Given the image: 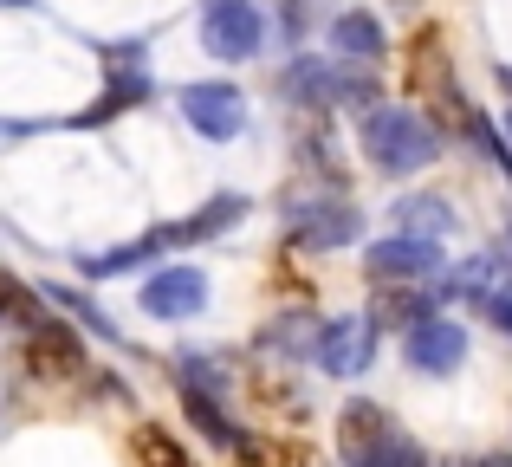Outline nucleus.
<instances>
[{
  "label": "nucleus",
  "mask_w": 512,
  "mask_h": 467,
  "mask_svg": "<svg viewBox=\"0 0 512 467\" xmlns=\"http://www.w3.org/2000/svg\"><path fill=\"white\" fill-rule=\"evenodd\" d=\"M39 292H46V299L59 305V312H72V318H78L85 331H98V338H111V344H117V325H111V318H104L98 305L85 299V292H72V286H39Z\"/></svg>",
  "instance_id": "22"
},
{
  "label": "nucleus",
  "mask_w": 512,
  "mask_h": 467,
  "mask_svg": "<svg viewBox=\"0 0 512 467\" xmlns=\"http://www.w3.org/2000/svg\"><path fill=\"white\" fill-rule=\"evenodd\" d=\"M506 143H512V104H506Z\"/></svg>",
  "instance_id": "28"
},
{
  "label": "nucleus",
  "mask_w": 512,
  "mask_h": 467,
  "mask_svg": "<svg viewBox=\"0 0 512 467\" xmlns=\"http://www.w3.org/2000/svg\"><path fill=\"white\" fill-rule=\"evenodd\" d=\"M137 461L143 467H195V461H188V448L175 442L169 429H156V422H143V429H137Z\"/></svg>",
  "instance_id": "21"
},
{
  "label": "nucleus",
  "mask_w": 512,
  "mask_h": 467,
  "mask_svg": "<svg viewBox=\"0 0 512 467\" xmlns=\"http://www.w3.org/2000/svg\"><path fill=\"white\" fill-rule=\"evenodd\" d=\"M325 46H331V59H344V65H383L389 33L370 7H344L338 20L325 26Z\"/></svg>",
  "instance_id": "13"
},
{
  "label": "nucleus",
  "mask_w": 512,
  "mask_h": 467,
  "mask_svg": "<svg viewBox=\"0 0 512 467\" xmlns=\"http://www.w3.org/2000/svg\"><path fill=\"white\" fill-rule=\"evenodd\" d=\"M253 215V202L247 195H234V189H221V195H208V202L195 208V215H182V221H163V247H201V240H214V234H227V228H240V221Z\"/></svg>",
  "instance_id": "12"
},
{
  "label": "nucleus",
  "mask_w": 512,
  "mask_h": 467,
  "mask_svg": "<svg viewBox=\"0 0 512 467\" xmlns=\"http://www.w3.org/2000/svg\"><path fill=\"white\" fill-rule=\"evenodd\" d=\"M46 318H52V299H46V292L26 286L20 273H0V325L20 331V338H33Z\"/></svg>",
  "instance_id": "17"
},
{
  "label": "nucleus",
  "mask_w": 512,
  "mask_h": 467,
  "mask_svg": "<svg viewBox=\"0 0 512 467\" xmlns=\"http://www.w3.org/2000/svg\"><path fill=\"white\" fill-rule=\"evenodd\" d=\"M175 396H182L188 422H195V429L208 435L214 448H240V442H247V435H240V422L227 416V396H221V390H201V383H175Z\"/></svg>",
  "instance_id": "15"
},
{
  "label": "nucleus",
  "mask_w": 512,
  "mask_h": 467,
  "mask_svg": "<svg viewBox=\"0 0 512 467\" xmlns=\"http://www.w3.org/2000/svg\"><path fill=\"white\" fill-rule=\"evenodd\" d=\"M448 467H512V455H461V461H448Z\"/></svg>",
  "instance_id": "26"
},
{
  "label": "nucleus",
  "mask_w": 512,
  "mask_h": 467,
  "mask_svg": "<svg viewBox=\"0 0 512 467\" xmlns=\"http://www.w3.org/2000/svg\"><path fill=\"white\" fill-rule=\"evenodd\" d=\"M376 299H383V312L396 318L402 331L441 312V286H376Z\"/></svg>",
  "instance_id": "20"
},
{
  "label": "nucleus",
  "mask_w": 512,
  "mask_h": 467,
  "mask_svg": "<svg viewBox=\"0 0 512 467\" xmlns=\"http://www.w3.org/2000/svg\"><path fill=\"white\" fill-rule=\"evenodd\" d=\"M279 228H286L292 253H338L363 240V208L344 189H292L279 202Z\"/></svg>",
  "instance_id": "3"
},
{
  "label": "nucleus",
  "mask_w": 512,
  "mask_h": 467,
  "mask_svg": "<svg viewBox=\"0 0 512 467\" xmlns=\"http://www.w3.org/2000/svg\"><path fill=\"white\" fill-rule=\"evenodd\" d=\"M143 312L150 318H163V325H182V318H195L201 305H208V273H201L195 260H169V266H156L150 279H143Z\"/></svg>",
  "instance_id": "8"
},
{
  "label": "nucleus",
  "mask_w": 512,
  "mask_h": 467,
  "mask_svg": "<svg viewBox=\"0 0 512 467\" xmlns=\"http://www.w3.org/2000/svg\"><path fill=\"white\" fill-rule=\"evenodd\" d=\"M376 344H383L376 318H363V312H331V318H318L312 364L325 370V377H363V370L376 364Z\"/></svg>",
  "instance_id": "7"
},
{
  "label": "nucleus",
  "mask_w": 512,
  "mask_h": 467,
  "mask_svg": "<svg viewBox=\"0 0 512 467\" xmlns=\"http://www.w3.org/2000/svg\"><path fill=\"white\" fill-rule=\"evenodd\" d=\"M156 253H169L163 247V234H137V240H124V247H104V253H78V279H124V273H137L143 260H156Z\"/></svg>",
  "instance_id": "16"
},
{
  "label": "nucleus",
  "mask_w": 512,
  "mask_h": 467,
  "mask_svg": "<svg viewBox=\"0 0 512 467\" xmlns=\"http://www.w3.org/2000/svg\"><path fill=\"white\" fill-rule=\"evenodd\" d=\"M279 26L286 39H305V0H279Z\"/></svg>",
  "instance_id": "25"
},
{
  "label": "nucleus",
  "mask_w": 512,
  "mask_h": 467,
  "mask_svg": "<svg viewBox=\"0 0 512 467\" xmlns=\"http://www.w3.org/2000/svg\"><path fill=\"white\" fill-rule=\"evenodd\" d=\"M279 98L292 111H338V59H318V52H292L279 65Z\"/></svg>",
  "instance_id": "10"
},
{
  "label": "nucleus",
  "mask_w": 512,
  "mask_h": 467,
  "mask_svg": "<svg viewBox=\"0 0 512 467\" xmlns=\"http://www.w3.org/2000/svg\"><path fill=\"white\" fill-rule=\"evenodd\" d=\"M175 111H182V124L195 130L201 143L247 137V91H240L234 78H195V85H182L175 91Z\"/></svg>",
  "instance_id": "6"
},
{
  "label": "nucleus",
  "mask_w": 512,
  "mask_h": 467,
  "mask_svg": "<svg viewBox=\"0 0 512 467\" xmlns=\"http://www.w3.org/2000/svg\"><path fill=\"white\" fill-rule=\"evenodd\" d=\"M357 150L363 163L376 169V176H422L428 163H441L448 156V130L435 124L428 111H415V104H370V111L357 117Z\"/></svg>",
  "instance_id": "1"
},
{
  "label": "nucleus",
  "mask_w": 512,
  "mask_h": 467,
  "mask_svg": "<svg viewBox=\"0 0 512 467\" xmlns=\"http://www.w3.org/2000/svg\"><path fill=\"white\" fill-rule=\"evenodd\" d=\"M363 279L370 286H441L448 253H441V240H422V234H383L363 247Z\"/></svg>",
  "instance_id": "4"
},
{
  "label": "nucleus",
  "mask_w": 512,
  "mask_h": 467,
  "mask_svg": "<svg viewBox=\"0 0 512 467\" xmlns=\"http://www.w3.org/2000/svg\"><path fill=\"white\" fill-rule=\"evenodd\" d=\"M98 59H104V72H130V65L150 59V39H111V46H98Z\"/></svg>",
  "instance_id": "23"
},
{
  "label": "nucleus",
  "mask_w": 512,
  "mask_h": 467,
  "mask_svg": "<svg viewBox=\"0 0 512 467\" xmlns=\"http://www.w3.org/2000/svg\"><path fill=\"white\" fill-rule=\"evenodd\" d=\"M402 357H409L415 377H454L467 364V325L461 318H422V325L402 331Z\"/></svg>",
  "instance_id": "9"
},
{
  "label": "nucleus",
  "mask_w": 512,
  "mask_h": 467,
  "mask_svg": "<svg viewBox=\"0 0 512 467\" xmlns=\"http://www.w3.org/2000/svg\"><path fill=\"white\" fill-rule=\"evenodd\" d=\"M0 7H33V0H0Z\"/></svg>",
  "instance_id": "29"
},
{
  "label": "nucleus",
  "mask_w": 512,
  "mask_h": 467,
  "mask_svg": "<svg viewBox=\"0 0 512 467\" xmlns=\"http://www.w3.org/2000/svg\"><path fill=\"white\" fill-rule=\"evenodd\" d=\"M500 91H506V98H512V65H500Z\"/></svg>",
  "instance_id": "27"
},
{
  "label": "nucleus",
  "mask_w": 512,
  "mask_h": 467,
  "mask_svg": "<svg viewBox=\"0 0 512 467\" xmlns=\"http://www.w3.org/2000/svg\"><path fill=\"white\" fill-rule=\"evenodd\" d=\"M195 33H201V52H208V59L247 65V59H260V46H266V13H260V0H201Z\"/></svg>",
  "instance_id": "5"
},
{
  "label": "nucleus",
  "mask_w": 512,
  "mask_h": 467,
  "mask_svg": "<svg viewBox=\"0 0 512 467\" xmlns=\"http://www.w3.org/2000/svg\"><path fill=\"white\" fill-rule=\"evenodd\" d=\"M389 221H396V234H422V240L454 234V208L441 202V195H396V202H389Z\"/></svg>",
  "instance_id": "19"
},
{
  "label": "nucleus",
  "mask_w": 512,
  "mask_h": 467,
  "mask_svg": "<svg viewBox=\"0 0 512 467\" xmlns=\"http://www.w3.org/2000/svg\"><path fill=\"white\" fill-rule=\"evenodd\" d=\"M338 455L344 467H428V448L370 396H350L338 409Z\"/></svg>",
  "instance_id": "2"
},
{
  "label": "nucleus",
  "mask_w": 512,
  "mask_h": 467,
  "mask_svg": "<svg viewBox=\"0 0 512 467\" xmlns=\"http://www.w3.org/2000/svg\"><path fill=\"white\" fill-rule=\"evenodd\" d=\"M480 312L493 318V331H506V338H512V279H500V286L487 292V305H480Z\"/></svg>",
  "instance_id": "24"
},
{
  "label": "nucleus",
  "mask_w": 512,
  "mask_h": 467,
  "mask_svg": "<svg viewBox=\"0 0 512 467\" xmlns=\"http://www.w3.org/2000/svg\"><path fill=\"white\" fill-rule=\"evenodd\" d=\"M506 266H512V228H506Z\"/></svg>",
  "instance_id": "30"
},
{
  "label": "nucleus",
  "mask_w": 512,
  "mask_h": 467,
  "mask_svg": "<svg viewBox=\"0 0 512 467\" xmlns=\"http://www.w3.org/2000/svg\"><path fill=\"white\" fill-rule=\"evenodd\" d=\"M312 338H318V312L292 305V312H279L273 325L260 331V351L266 357H292V364H312Z\"/></svg>",
  "instance_id": "18"
},
{
  "label": "nucleus",
  "mask_w": 512,
  "mask_h": 467,
  "mask_svg": "<svg viewBox=\"0 0 512 467\" xmlns=\"http://www.w3.org/2000/svg\"><path fill=\"white\" fill-rule=\"evenodd\" d=\"M150 98H156L150 65H130V72H104V91L91 98V111H78V117H72V130H91V124H104V117H124V111H137V104H150Z\"/></svg>",
  "instance_id": "14"
},
{
  "label": "nucleus",
  "mask_w": 512,
  "mask_h": 467,
  "mask_svg": "<svg viewBox=\"0 0 512 467\" xmlns=\"http://www.w3.org/2000/svg\"><path fill=\"white\" fill-rule=\"evenodd\" d=\"M20 344H26V364H33L39 377H78V370H85V338H78V325L59 305H52V318Z\"/></svg>",
  "instance_id": "11"
}]
</instances>
